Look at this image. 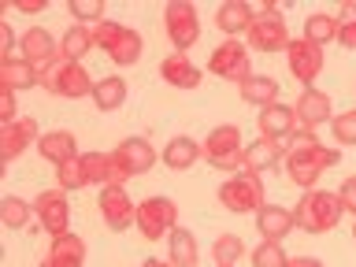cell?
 Segmentation results:
<instances>
[{
	"label": "cell",
	"instance_id": "obj_7",
	"mask_svg": "<svg viewBox=\"0 0 356 267\" xmlns=\"http://www.w3.org/2000/svg\"><path fill=\"white\" fill-rule=\"evenodd\" d=\"M41 86L49 93H60V97H86L93 93L97 82H89V74L82 71V63L74 60H56L41 71Z\"/></svg>",
	"mask_w": 356,
	"mask_h": 267
},
{
	"label": "cell",
	"instance_id": "obj_14",
	"mask_svg": "<svg viewBox=\"0 0 356 267\" xmlns=\"http://www.w3.org/2000/svg\"><path fill=\"white\" fill-rule=\"evenodd\" d=\"M293 211L282 208V204H264L260 211H256V230H260V238L264 241H275V245H282L289 234H293Z\"/></svg>",
	"mask_w": 356,
	"mask_h": 267
},
{
	"label": "cell",
	"instance_id": "obj_34",
	"mask_svg": "<svg viewBox=\"0 0 356 267\" xmlns=\"http://www.w3.org/2000/svg\"><path fill=\"white\" fill-rule=\"evenodd\" d=\"M249 256H252V267H289L286 249H282V245H275V241H260Z\"/></svg>",
	"mask_w": 356,
	"mask_h": 267
},
{
	"label": "cell",
	"instance_id": "obj_5",
	"mask_svg": "<svg viewBox=\"0 0 356 267\" xmlns=\"http://www.w3.org/2000/svg\"><path fill=\"white\" fill-rule=\"evenodd\" d=\"M219 204L234 211V216H249V211H260L267 200H264V182L260 175L252 171H238L234 178L219 186Z\"/></svg>",
	"mask_w": 356,
	"mask_h": 267
},
{
	"label": "cell",
	"instance_id": "obj_6",
	"mask_svg": "<svg viewBox=\"0 0 356 267\" xmlns=\"http://www.w3.org/2000/svg\"><path fill=\"white\" fill-rule=\"evenodd\" d=\"M93 41L100 44V49L108 52V60H115L119 67H130L141 60V33L122 26V22H100V26L93 30Z\"/></svg>",
	"mask_w": 356,
	"mask_h": 267
},
{
	"label": "cell",
	"instance_id": "obj_38",
	"mask_svg": "<svg viewBox=\"0 0 356 267\" xmlns=\"http://www.w3.org/2000/svg\"><path fill=\"white\" fill-rule=\"evenodd\" d=\"M338 200H341V208L349 211V216H356V175H349L338 186Z\"/></svg>",
	"mask_w": 356,
	"mask_h": 267
},
{
	"label": "cell",
	"instance_id": "obj_23",
	"mask_svg": "<svg viewBox=\"0 0 356 267\" xmlns=\"http://www.w3.org/2000/svg\"><path fill=\"white\" fill-rule=\"evenodd\" d=\"M0 86L11 89V93H19V89H30V86H41V74H38V67L26 63V60H4L0 63Z\"/></svg>",
	"mask_w": 356,
	"mask_h": 267
},
{
	"label": "cell",
	"instance_id": "obj_1",
	"mask_svg": "<svg viewBox=\"0 0 356 267\" xmlns=\"http://www.w3.org/2000/svg\"><path fill=\"white\" fill-rule=\"evenodd\" d=\"M293 138H297L293 149H289L286 160H282L286 163V175H289V182L300 186V189H316L319 175L330 171L341 156H338V149H327V145H323L312 130H305V127H300Z\"/></svg>",
	"mask_w": 356,
	"mask_h": 267
},
{
	"label": "cell",
	"instance_id": "obj_29",
	"mask_svg": "<svg viewBox=\"0 0 356 267\" xmlns=\"http://www.w3.org/2000/svg\"><path fill=\"white\" fill-rule=\"evenodd\" d=\"M305 38L312 44H330L338 41V15H327V11H312V15L305 19Z\"/></svg>",
	"mask_w": 356,
	"mask_h": 267
},
{
	"label": "cell",
	"instance_id": "obj_20",
	"mask_svg": "<svg viewBox=\"0 0 356 267\" xmlns=\"http://www.w3.org/2000/svg\"><path fill=\"white\" fill-rule=\"evenodd\" d=\"M160 74L167 86H178V89H197L200 86V67L189 60L186 52H171L167 60L160 63Z\"/></svg>",
	"mask_w": 356,
	"mask_h": 267
},
{
	"label": "cell",
	"instance_id": "obj_33",
	"mask_svg": "<svg viewBox=\"0 0 356 267\" xmlns=\"http://www.w3.org/2000/svg\"><path fill=\"white\" fill-rule=\"evenodd\" d=\"M33 216V208H30V200H22V197H4L0 200V222H4L8 230H19V227H26Z\"/></svg>",
	"mask_w": 356,
	"mask_h": 267
},
{
	"label": "cell",
	"instance_id": "obj_12",
	"mask_svg": "<svg viewBox=\"0 0 356 267\" xmlns=\"http://www.w3.org/2000/svg\"><path fill=\"white\" fill-rule=\"evenodd\" d=\"M33 219L41 222L52 238L67 234V219H71V208H67V197L60 189H44V193L33 200Z\"/></svg>",
	"mask_w": 356,
	"mask_h": 267
},
{
	"label": "cell",
	"instance_id": "obj_18",
	"mask_svg": "<svg viewBox=\"0 0 356 267\" xmlns=\"http://www.w3.org/2000/svg\"><path fill=\"white\" fill-rule=\"evenodd\" d=\"M111 156H115V163H119L130 178L141 175V171H149V167L156 163V149H152L145 138H127Z\"/></svg>",
	"mask_w": 356,
	"mask_h": 267
},
{
	"label": "cell",
	"instance_id": "obj_8",
	"mask_svg": "<svg viewBox=\"0 0 356 267\" xmlns=\"http://www.w3.org/2000/svg\"><path fill=\"white\" fill-rule=\"evenodd\" d=\"M138 230L145 241H160V238H171V230L178 227V208L171 204L167 197H149L145 204H138Z\"/></svg>",
	"mask_w": 356,
	"mask_h": 267
},
{
	"label": "cell",
	"instance_id": "obj_11",
	"mask_svg": "<svg viewBox=\"0 0 356 267\" xmlns=\"http://www.w3.org/2000/svg\"><path fill=\"white\" fill-rule=\"evenodd\" d=\"M286 63H289V71H293L297 82H305V89H312V82L323 74V49H319V44H312L308 38L289 41Z\"/></svg>",
	"mask_w": 356,
	"mask_h": 267
},
{
	"label": "cell",
	"instance_id": "obj_16",
	"mask_svg": "<svg viewBox=\"0 0 356 267\" xmlns=\"http://www.w3.org/2000/svg\"><path fill=\"white\" fill-rule=\"evenodd\" d=\"M330 104H334L330 93H323V89H316V86L305 89V93L297 97V108H293V111H297V122H300L305 130L323 127L327 119H334V115H330Z\"/></svg>",
	"mask_w": 356,
	"mask_h": 267
},
{
	"label": "cell",
	"instance_id": "obj_35",
	"mask_svg": "<svg viewBox=\"0 0 356 267\" xmlns=\"http://www.w3.org/2000/svg\"><path fill=\"white\" fill-rule=\"evenodd\" d=\"M67 11L78 19V26H86V22H104V0H71Z\"/></svg>",
	"mask_w": 356,
	"mask_h": 267
},
{
	"label": "cell",
	"instance_id": "obj_42",
	"mask_svg": "<svg viewBox=\"0 0 356 267\" xmlns=\"http://www.w3.org/2000/svg\"><path fill=\"white\" fill-rule=\"evenodd\" d=\"M289 267H323V264L312 260V256H297V260H289Z\"/></svg>",
	"mask_w": 356,
	"mask_h": 267
},
{
	"label": "cell",
	"instance_id": "obj_19",
	"mask_svg": "<svg viewBox=\"0 0 356 267\" xmlns=\"http://www.w3.org/2000/svg\"><path fill=\"white\" fill-rule=\"evenodd\" d=\"M252 19H256V8L245 4V0H227V4H219V11H216V26L227 33V38L249 33Z\"/></svg>",
	"mask_w": 356,
	"mask_h": 267
},
{
	"label": "cell",
	"instance_id": "obj_41",
	"mask_svg": "<svg viewBox=\"0 0 356 267\" xmlns=\"http://www.w3.org/2000/svg\"><path fill=\"white\" fill-rule=\"evenodd\" d=\"M11 8H19V11H26V15H30V11H44V8H49V0H15Z\"/></svg>",
	"mask_w": 356,
	"mask_h": 267
},
{
	"label": "cell",
	"instance_id": "obj_40",
	"mask_svg": "<svg viewBox=\"0 0 356 267\" xmlns=\"http://www.w3.org/2000/svg\"><path fill=\"white\" fill-rule=\"evenodd\" d=\"M11 49H15V33H11V22H0V52H4V60H11Z\"/></svg>",
	"mask_w": 356,
	"mask_h": 267
},
{
	"label": "cell",
	"instance_id": "obj_32",
	"mask_svg": "<svg viewBox=\"0 0 356 267\" xmlns=\"http://www.w3.org/2000/svg\"><path fill=\"white\" fill-rule=\"evenodd\" d=\"M93 44L97 41H93V33H89V26H71V30L63 33V41H60V56L78 63L89 49H93Z\"/></svg>",
	"mask_w": 356,
	"mask_h": 267
},
{
	"label": "cell",
	"instance_id": "obj_15",
	"mask_svg": "<svg viewBox=\"0 0 356 267\" xmlns=\"http://www.w3.org/2000/svg\"><path fill=\"white\" fill-rule=\"evenodd\" d=\"M256 127H260V138H271V141H282V138H293L297 134V111L289 104H275L264 108L256 115Z\"/></svg>",
	"mask_w": 356,
	"mask_h": 267
},
{
	"label": "cell",
	"instance_id": "obj_17",
	"mask_svg": "<svg viewBox=\"0 0 356 267\" xmlns=\"http://www.w3.org/2000/svg\"><path fill=\"white\" fill-rule=\"evenodd\" d=\"M282 160H286L282 141L256 138L252 145H245V171H252V175H267V171H275V167L282 163Z\"/></svg>",
	"mask_w": 356,
	"mask_h": 267
},
{
	"label": "cell",
	"instance_id": "obj_21",
	"mask_svg": "<svg viewBox=\"0 0 356 267\" xmlns=\"http://www.w3.org/2000/svg\"><path fill=\"white\" fill-rule=\"evenodd\" d=\"M38 152H41L44 160H49V163H56V167L71 163L74 156H78L74 134H67V130H52V134H41V138H38Z\"/></svg>",
	"mask_w": 356,
	"mask_h": 267
},
{
	"label": "cell",
	"instance_id": "obj_24",
	"mask_svg": "<svg viewBox=\"0 0 356 267\" xmlns=\"http://www.w3.org/2000/svg\"><path fill=\"white\" fill-rule=\"evenodd\" d=\"M82 260H86L82 238H74V234H60V238L52 241V256L41 267H82Z\"/></svg>",
	"mask_w": 356,
	"mask_h": 267
},
{
	"label": "cell",
	"instance_id": "obj_26",
	"mask_svg": "<svg viewBox=\"0 0 356 267\" xmlns=\"http://www.w3.org/2000/svg\"><path fill=\"white\" fill-rule=\"evenodd\" d=\"M0 138H4V160L11 163L33 138H38V122H33V119H15L11 127H4V134H0Z\"/></svg>",
	"mask_w": 356,
	"mask_h": 267
},
{
	"label": "cell",
	"instance_id": "obj_36",
	"mask_svg": "<svg viewBox=\"0 0 356 267\" xmlns=\"http://www.w3.org/2000/svg\"><path fill=\"white\" fill-rule=\"evenodd\" d=\"M330 134L338 145H356V108L341 111V115L330 119Z\"/></svg>",
	"mask_w": 356,
	"mask_h": 267
},
{
	"label": "cell",
	"instance_id": "obj_37",
	"mask_svg": "<svg viewBox=\"0 0 356 267\" xmlns=\"http://www.w3.org/2000/svg\"><path fill=\"white\" fill-rule=\"evenodd\" d=\"M338 44L356 49V4H341L338 8Z\"/></svg>",
	"mask_w": 356,
	"mask_h": 267
},
{
	"label": "cell",
	"instance_id": "obj_43",
	"mask_svg": "<svg viewBox=\"0 0 356 267\" xmlns=\"http://www.w3.org/2000/svg\"><path fill=\"white\" fill-rule=\"evenodd\" d=\"M141 267H171V260H156V256H149V260H145Z\"/></svg>",
	"mask_w": 356,
	"mask_h": 267
},
{
	"label": "cell",
	"instance_id": "obj_31",
	"mask_svg": "<svg viewBox=\"0 0 356 267\" xmlns=\"http://www.w3.org/2000/svg\"><path fill=\"white\" fill-rule=\"evenodd\" d=\"M245 256V241L238 234H219L216 245H211V260L216 267H238V260Z\"/></svg>",
	"mask_w": 356,
	"mask_h": 267
},
{
	"label": "cell",
	"instance_id": "obj_39",
	"mask_svg": "<svg viewBox=\"0 0 356 267\" xmlns=\"http://www.w3.org/2000/svg\"><path fill=\"white\" fill-rule=\"evenodd\" d=\"M0 119H4V127H11V122H15V93H11V89H4V93H0Z\"/></svg>",
	"mask_w": 356,
	"mask_h": 267
},
{
	"label": "cell",
	"instance_id": "obj_30",
	"mask_svg": "<svg viewBox=\"0 0 356 267\" xmlns=\"http://www.w3.org/2000/svg\"><path fill=\"white\" fill-rule=\"evenodd\" d=\"M122 100H127V82H122V74L100 78V82L93 86V104L100 111H115Z\"/></svg>",
	"mask_w": 356,
	"mask_h": 267
},
{
	"label": "cell",
	"instance_id": "obj_13",
	"mask_svg": "<svg viewBox=\"0 0 356 267\" xmlns=\"http://www.w3.org/2000/svg\"><path fill=\"white\" fill-rule=\"evenodd\" d=\"M100 216H104L111 230H127L138 219V204L127 197L122 186H104V193H100Z\"/></svg>",
	"mask_w": 356,
	"mask_h": 267
},
{
	"label": "cell",
	"instance_id": "obj_4",
	"mask_svg": "<svg viewBox=\"0 0 356 267\" xmlns=\"http://www.w3.org/2000/svg\"><path fill=\"white\" fill-rule=\"evenodd\" d=\"M289 30H286V19L278 15L275 4H260L256 8V19L249 33H245V44H252L256 52H286L289 49Z\"/></svg>",
	"mask_w": 356,
	"mask_h": 267
},
{
	"label": "cell",
	"instance_id": "obj_25",
	"mask_svg": "<svg viewBox=\"0 0 356 267\" xmlns=\"http://www.w3.org/2000/svg\"><path fill=\"white\" fill-rule=\"evenodd\" d=\"M197 160H200V145L193 138H171L163 145V163L171 171H189Z\"/></svg>",
	"mask_w": 356,
	"mask_h": 267
},
{
	"label": "cell",
	"instance_id": "obj_10",
	"mask_svg": "<svg viewBox=\"0 0 356 267\" xmlns=\"http://www.w3.org/2000/svg\"><path fill=\"white\" fill-rule=\"evenodd\" d=\"M163 26H167V38H171L175 44V52H186V49H193L197 38H200V19H197V8L193 4H167L163 8Z\"/></svg>",
	"mask_w": 356,
	"mask_h": 267
},
{
	"label": "cell",
	"instance_id": "obj_28",
	"mask_svg": "<svg viewBox=\"0 0 356 267\" xmlns=\"http://www.w3.org/2000/svg\"><path fill=\"white\" fill-rule=\"evenodd\" d=\"M167 245H171V267H197V260H200L197 238L186 227H175L171 238H167Z\"/></svg>",
	"mask_w": 356,
	"mask_h": 267
},
{
	"label": "cell",
	"instance_id": "obj_27",
	"mask_svg": "<svg viewBox=\"0 0 356 267\" xmlns=\"http://www.w3.org/2000/svg\"><path fill=\"white\" fill-rule=\"evenodd\" d=\"M241 97H245V104H256L264 111V108L275 104L278 82H275V78H267V74H252V78H245V82H241Z\"/></svg>",
	"mask_w": 356,
	"mask_h": 267
},
{
	"label": "cell",
	"instance_id": "obj_9",
	"mask_svg": "<svg viewBox=\"0 0 356 267\" xmlns=\"http://www.w3.org/2000/svg\"><path fill=\"white\" fill-rule=\"evenodd\" d=\"M208 71L227 78V82H245V78H252L249 49H245L238 38H227L222 44H216V52L208 56Z\"/></svg>",
	"mask_w": 356,
	"mask_h": 267
},
{
	"label": "cell",
	"instance_id": "obj_44",
	"mask_svg": "<svg viewBox=\"0 0 356 267\" xmlns=\"http://www.w3.org/2000/svg\"><path fill=\"white\" fill-rule=\"evenodd\" d=\"M353 241H356V222H353Z\"/></svg>",
	"mask_w": 356,
	"mask_h": 267
},
{
	"label": "cell",
	"instance_id": "obj_3",
	"mask_svg": "<svg viewBox=\"0 0 356 267\" xmlns=\"http://www.w3.org/2000/svg\"><path fill=\"white\" fill-rule=\"evenodd\" d=\"M200 152H204V160L211 167H219V171H245V141H241V130L230 127V122H222L208 134V141L200 145Z\"/></svg>",
	"mask_w": 356,
	"mask_h": 267
},
{
	"label": "cell",
	"instance_id": "obj_22",
	"mask_svg": "<svg viewBox=\"0 0 356 267\" xmlns=\"http://www.w3.org/2000/svg\"><path fill=\"white\" fill-rule=\"evenodd\" d=\"M22 60L26 63H56V41H52V33L49 30H41V26H33V30H26L22 33Z\"/></svg>",
	"mask_w": 356,
	"mask_h": 267
},
{
	"label": "cell",
	"instance_id": "obj_2",
	"mask_svg": "<svg viewBox=\"0 0 356 267\" xmlns=\"http://www.w3.org/2000/svg\"><path fill=\"white\" fill-rule=\"evenodd\" d=\"M345 216L338 193H327V189H308L305 197L297 200V211H293V222L297 230L305 234H327L338 227V219Z\"/></svg>",
	"mask_w": 356,
	"mask_h": 267
}]
</instances>
